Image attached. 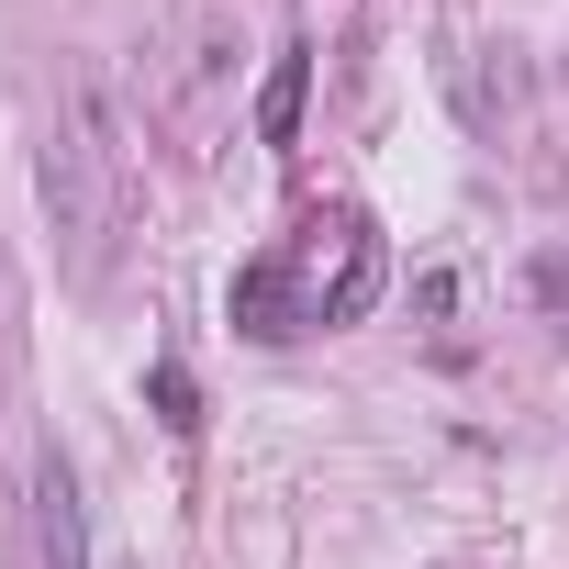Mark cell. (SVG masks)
<instances>
[{
  "label": "cell",
  "mask_w": 569,
  "mask_h": 569,
  "mask_svg": "<svg viewBox=\"0 0 569 569\" xmlns=\"http://www.w3.org/2000/svg\"><path fill=\"white\" fill-rule=\"evenodd\" d=\"M234 325H246V336H302V325H313V313H302L291 257H257V268L234 279Z\"/></svg>",
  "instance_id": "cell-1"
},
{
  "label": "cell",
  "mask_w": 569,
  "mask_h": 569,
  "mask_svg": "<svg viewBox=\"0 0 569 569\" xmlns=\"http://www.w3.org/2000/svg\"><path fill=\"white\" fill-rule=\"evenodd\" d=\"M34 525H46V569H90V525H79V480L46 458L34 480Z\"/></svg>",
  "instance_id": "cell-2"
},
{
  "label": "cell",
  "mask_w": 569,
  "mask_h": 569,
  "mask_svg": "<svg viewBox=\"0 0 569 569\" xmlns=\"http://www.w3.org/2000/svg\"><path fill=\"white\" fill-rule=\"evenodd\" d=\"M302 79H313V57H302V46L268 68V90H257V134H268V146H291V134H302Z\"/></svg>",
  "instance_id": "cell-3"
},
{
  "label": "cell",
  "mask_w": 569,
  "mask_h": 569,
  "mask_svg": "<svg viewBox=\"0 0 569 569\" xmlns=\"http://www.w3.org/2000/svg\"><path fill=\"white\" fill-rule=\"evenodd\" d=\"M146 391H157L168 436H190V425H201V391H190V369H179V358H157V380H146Z\"/></svg>",
  "instance_id": "cell-4"
},
{
  "label": "cell",
  "mask_w": 569,
  "mask_h": 569,
  "mask_svg": "<svg viewBox=\"0 0 569 569\" xmlns=\"http://www.w3.org/2000/svg\"><path fill=\"white\" fill-rule=\"evenodd\" d=\"M536 291H547V302H569V257H547V268H536Z\"/></svg>",
  "instance_id": "cell-5"
}]
</instances>
